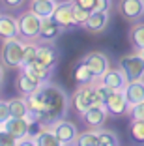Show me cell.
Returning a JSON list of instances; mask_svg holds the SVG:
<instances>
[{"label":"cell","instance_id":"cell-1","mask_svg":"<svg viewBox=\"0 0 144 146\" xmlns=\"http://www.w3.org/2000/svg\"><path fill=\"white\" fill-rule=\"evenodd\" d=\"M28 103V118L32 124H41L43 127H49L58 118H64L66 111L69 107V99L66 92L60 86L52 82H41L34 94L26 96Z\"/></svg>","mask_w":144,"mask_h":146},{"label":"cell","instance_id":"cell-2","mask_svg":"<svg viewBox=\"0 0 144 146\" xmlns=\"http://www.w3.org/2000/svg\"><path fill=\"white\" fill-rule=\"evenodd\" d=\"M99 103L98 98H96V82H88V84H81L73 92L71 99H69V107H73V111L77 114H81L86 111L88 107Z\"/></svg>","mask_w":144,"mask_h":146},{"label":"cell","instance_id":"cell-3","mask_svg":"<svg viewBox=\"0 0 144 146\" xmlns=\"http://www.w3.org/2000/svg\"><path fill=\"white\" fill-rule=\"evenodd\" d=\"M23 45L25 43L17 38H8L4 39L2 47H0V62L6 68H21L23 62Z\"/></svg>","mask_w":144,"mask_h":146},{"label":"cell","instance_id":"cell-4","mask_svg":"<svg viewBox=\"0 0 144 146\" xmlns=\"http://www.w3.org/2000/svg\"><path fill=\"white\" fill-rule=\"evenodd\" d=\"M120 69L125 75L127 82H135V81L144 79V60L140 56V52L122 56L120 58Z\"/></svg>","mask_w":144,"mask_h":146},{"label":"cell","instance_id":"cell-5","mask_svg":"<svg viewBox=\"0 0 144 146\" xmlns=\"http://www.w3.org/2000/svg\"><path fill=\"white\" fill-rule=\"evenodd\" d=\"M49 127L54 131V135L58 137L60 146H68V144H75L77 137H79V129L73 124L71 120H66V118H58L56 122H52Z\"/></svg>","mask_w":144,"mask_h":146},{"label":"cell","instance_id":"cell-6","mask_svg":"<svg viewBox=\"0 0 144 146\" xmlns=\"http://www.w3.org/2000/svg\"><path fill=\"white\" fill-rule=\"evenodd\" d=\"M19 21V36L21 38H26L30 41L39 38V28H41V17H38L34 11H26L23 13L21 17L17 19Z\"/></svg>","mask_w":144,"mask_h":146},{"label":"cell","instance_id":"cell-7","mask_svg":"<svg viewBox=\"0 0 144 146\" xmlns=\"http://www.w3.org/2000/svg\"><path fill=\"white\" fill-rule=\"evenodd\" d=\"M107 116H109V112H107L105 105L96 103V105L88 107L84 112H82V122H84V125L90 127V129H99V127L105 125Z\"/></svg>","mask_w":144,"mask_h":146},{"label":"cell","instance_id":"cell-8","mask_svg":"<svg viewBox=\"0 0 144 146\" xmlns=\"http://www.w3.org/2000/svg\"><path fill=\"white\" fill-rule=\"evenodd\" d=\"M2 127H4L8 133H11L17 141H26V139H30V127H32V122H30L26 116H23V118H19V116H11ZM17 144H19V142H17Z\"/></svg>","mask_w":144,"mask_h":146},{"label":"cell","instance_id":"cell-9","mask_svg":"<svg viewBox=\"0 0 144 146\" xmlns=\"http://www.w3.org/2000/svg\"><path fill=\"white\" fill-rule=\"evenodd\" d=\"M116 9L125 21H139L144 15V0H118Z\"/></svg>","mask_w":144,"mask_h":146},{"label":"cell","instance_id":"cell-10","mask_svg":"<svg viewBox=\"0 0 144 146\" xmlns=\"http://www.w3.org/2000/svg\"><path fill=\"white\" fill-rule=\"evenodd\" d=\"M103 105H105L107 112L112 114V116H122V114H125V112L129 111V101H127L123 90H114L105 99Z\"/></svg>","mask_w":144,"mask_h":146},{"label":"cell","instance_id":"cell-11","mask_svg":"<svg viewBox=\"0 0 144 146\" xmlns=\"http://www.w3.org/2000/svg\"><path fill=\"white\" fill-rule=\"evenodd\" d=\"M71 4H73V0L60 2V4H56L54 11H52V19H54L62 28H73V26H77L75 25V19H73Z\"/></svg>","mask_w":144,"mask_h":146},{"label":"cell","instance_id":"cell-12","mask_svg":"<svg viewBox=\"0 0 144 146\" xmlns=\"http://www.w3.org/2000/svg\"><path fill=\"white\" fill-rule=\"evenodd\" d=\"M82 62H84V64L92 69V73L96 75V79H99L103 73L110 68V66H109V58H107L103 52H99V51L88 52V54L82 58Z\"/></svg>","mask_w":144,"mask_h":146},{"label":"cell","instance_id":"cell-13","mask_svg":"<svg viewBox=\"0 0 144 146\" xmlns=\"http://www.w3.org/2000/svg\"><path fill=\"white\" fill-rule=\"evenodd\" d=\"M99 81H101L103 84H107L109 88H112V90H123L125 84H127V79H125V75L122 73L120 68H109L101 77H99Z\"/></svg>","mask_w":144,"mask_h":146},{"label":"cell","instance_id":"cell-14","mask_svg":"<svg viewBox=\"0 0 144 146\" xmlns=\"http://www.w3.org/2000/svg\"><path fill=\"white\" fill-rule=\"evenodd\" d=\"M109 25V11H90L88 19L84 21L82 28L88 32H94V34H98V32H103Z\"/></svg>","mask_w":144,"mask_h":146},{"label":"cell","instance_id":"cell-15","mask_svg":"<svg viewBox=\"0 0 144 146\" xmlns=\"http://www.w3.org/2000/svg\"><path fill=\"white\" fill-rule=\"evenodd\" d=\"M64 30L66 28H62L52 17H45V19H41V28H39L38 39H41V41H54Z\"/></svg>","mask_w":144,"mask_h":146},{"label":"cell","instance_id":"cell-16","mask_svg":"<svg viewBox=\"0 0 144 146\" xmlns=\"http://www.w3.org/2000/svg\"><path fill=\"white\" fill-rule=\"evenodd\" d=\"M36 62L45 68H54L58 62V51L52 45H38V52H36Z\"/></svg>","mask_w":144,"mask_h":146},{"label":"cell","instance_id":"cell-17","mask_svg":"<svg viewBox=\"0 0 144 146\" xmlns=\"http://www.w3.org/2000/svg\"><path fill=\"white\" fill-rule=\"evenodd\" d=\"M19 36V21L8 13H0V38H17Z\"/></svg>","mask_w":144,"mask_h":146},{"label":"cell","instance_id":"cell-18","mask_svg":"<svg viewBox=\"0 0 144 146\" xmlns=\"http://www.w3.org/2000/svg\"><path fill=\"white\" fill-rule=\"evenodd\" d=\"M21 69L26 73V75H30L32 79H36L38 82H47L49 79H51V73H52L51 68H45V66L38 64V62H32V64H28V66H23Z\"/></svg>","mask_w":144,"mask_h":146},{"label":"cell","instance_id":"cell-19","mask_svg":"<svg viewBox=\"0 0 144 146\" xmlns=\"http://www.w3.org/2000/svg\"><path fill=\"white\" fill-rule=\"evenodd\" d=\"M123 94H125L129 105L144 101V79L135 81V82H127L125 88H123Z\"/></svg>","mask_w":144,"mask_h":146},{"label":"cell","instance_id":"cell-20","mask_svg":"<svg viewBox=\"0 0 144 146\" xmlns=\"http://www.w3.org/2000/svg\"><path fill=\"white\" fill-rule=\"evenodd\" d=\"M56 0H32L30 4V11H34L38 17L45 19V17H52V11L56 8Z\"/></svg>","mask_w":144,"mask_h":146},{"label":"cell","instance_id":"cell-21","mask_svg":"<svg viewBox=\"0 0 144 146\" xmlns=\"http://www.w3.org/2000/svg\"><path fill=\"white\" fill-rule=\"evenodd\" d=\"M32 144H36V146H60V141L51 127H43L41 131H38L32 137Z\"/></svg>","mask_w":144,"mask_h":146},{"label":"cell","instance_id":"cell-22","mask_svg":"<svg viewBox=\"0 0 144 146\" xmlns=\"http://www.w3.org/2000/svg\"><path fill=\"white\" fill-rule=\"evenodd\" d=\"M39 84H41V82H38L36 79H32L30 75H26L25 71H21V75H19V79H17V88L25 98L30 96V94H34V92L39 88Z\"/></svg>","mask_w":144,"mask_h":146},{"label":"cell","instance_id":"cell-23","mask_svg":"<svg viewBox=\"0 0 144 146\" xmlns=\"http://www.w3.org/2000/svg\"><path fill=\"white\" fill-rule=\"evenodd\" d=\"M73 79H75V82H79V84H88V82L96 81V75L92 73V69H90L84 62H81V64L75 68V71H73Z\"/></svg>","mask_w":144,"mask_h":146},{"label":"cell","instance_id":"cell-24","mask_svg":"<svg viewBox=\"0 0 144 146\" xmlns=\"http://www.w3.org/2000/svg\"><path fill=\"white\" fill-rule=\"evenodd\" d=\"M129 41L137 52L144 49V23H139L129 30Z\"/></svg>","mask_w":144,"mask_h":146},{"label":"cell","instance_id":"cell-25","mask_svg":"<svg viewBox=\"0 0 144 146\" xmlns=\"http://www.w3.org/2000/svg\"><path fill=\"white\" fill-rule=\"evenodd\" d=\"M8 107H9V112H11V116H19V118H23V116H28V103H26V98H13L8 101Z\"/></svg>","mask_w":144,"mask_h":146},{"label":"cell","instance_id":"cell-26","mask_svg":"<svg viewBox=\"0 0 144 146\" xmlns=\"http://www.w3.org/2000/svg\"><path fill=\"white\" fill-rule=\"evenodd\" d=\"M36 52H38V45L36 43H25L23 45V62H21V68L23 66H28L32 62H36Z\"/></svg>","mask_w":144,"mask_h":146},{"label":"cell","instance_id":"cell-27","mask_svg":"<svg viewBox=\"0 0 144 146\" xmlns=\"http://www.w3.org/2000/svg\"><path fill=\"white\" fill-rule=\"evenodd\" d=\"M98 142H99L98 133H96L94 129H90V131H84V133H81L77 137L75 144H79V146H98Z\"/></svg>","mask_w":144,"mask_h":146},{"label":"cell","instance_id":"cell-28","mask_svg":"<svg viewBox=\"0 0 144 146\" xmlns=\"http://www.w3.org/2000/svg\"><path fill=\"white\" fill-rule=\"evenodd\" d=\"M71 9H73V19H75V25L77 26H82V25H84V21L88 19L90 11H88V9H84V8H81L75 0H73V4H71Z\"/></svg>","mask_w":144,"mask_h":146},{"label":"cell","instance_id":"cell-29","mask_svg":"<svg viewBox=\"0 0 144 146\" xmlns=\"http://www.w3.org/2000/svg\"><path fill=\"white\" fill-rule=\"evenodd\" d=\"M131 137L137 142H144V118L131 122Z\"/></svg>","mask_w":144,"mask_h":146},{"label":"cell","instance_id":"cell-30","mask_svg":"<svg viewBox=\"0 0 144 146\" xmlns=\"http://www.w3.org/2000/svg\"><path fill=\"white\" fill-rule=\"evenodd\" d=\"M98 139H99L98 146H116L118 144V137L112 131H99Z\"/></svg>","mask_w":144,"mask_h":146},{"label":"cell","instance_id":"cell-31","mask_svg":"<svg viewBox=\"0 0 144 146\" xmlns=\"http://www.w3.org/2000/svg\"><path fill=\"white\" fill-rule=\"evenodd\" d=\"M112 92H114V90H112V88H109L107 84H103L101 81L96 82V98H98L99 103H105V99L109 98V96L112 94Z\"/></svg>","mask_w":144,"mask_h":146},{"label":"cell","instance_id":"cell-32","mask_svg":"<svg viewBox=\"0 0 144 146\" xmlns=\"http://www.w3.org/2000/svg\"><path fill=\"white\" fill-rule=\"evenodd\" d=\"M129 116H131V120H142L144 118V101L129 105Z\"/></svg>","mask_w":144,"mask_h":146},{"label":"cell","instance_id":"cell-33","mask_svg":"<svg viewBox=\"0 0 144 146\" xmlns=\"http://www.w3.org/2000/svg\"><path fill=\"white\" fill-rule=\"evenodd\" d=\"M17 142H19L17 139L13 137L11 133H8L4 127L0 129V146H15Z\"/></svg>","mask_w":144,"mask_h":146},{"label":"cell","instance_id":"cell-34","mask_svg":"<svg viewBox=\"0 0 144 146\" xmlns=\"http://www.w3.org/2000/svg\"><path fill=\"white\" fill-rule=\"evenodd\" d=\"M9 118H11V112H9L8 101H2V99H0V127H2Z\"/></svg>","mask_w":144,"mask_h":146},{"label":"cell","instance_id":"cell-35","mask_svg":"<svg viewBox=\"0 0 144 146\" xmlns=\"http://www.w3.org/2000/svg\"><path fill=\"white\" fill-rule=\"evenodd\" d=\"M110 9V0H96L94 11H109Z\"/></svg>","mask_w":144,"mask_h":146},{"label":"cell","instance_id":"cell-36","mask_svg":"<svg viewBox=\"0 0 144 146\" xmlns=\"http://www.w3.org/2000/svg\"><path fill=\"white\" fill-rule=\"evenodd\" d=\"M75 2L88 11H94V6H96V0H75Z\"/></svg>","mask_w":144,"mask_h":146},{"label":"cell","instance_id":"cell-37","mask_svg":"<svg viewBox=\"0 0 144 146\" xmlns=\"http://www.w3.org/2000/svg\"><path fill=\"white\" fill-rule=\"evenodd\" d=\"M23 2H25V0H2V4H4V6H8V8H11V9L19 8V6H21Z\"/></svg>","mask_w":144,"mask_h":146},{"label":"cell","instance_id":"cell-38","mask_svg":"<svg viewBox=\"0 0 144 146\" xmlns=\"http://www.w3.org/2000/svg\"><path fill=\"white\" fill-rule=\"evenodd\" d=\"M4 68H6V66H4V64H2V62H0V82L4 81V75H6V71H4Z\"/></svg>","mask_w":144,"mask_h":146},{"label":"cell","instance_id":"cell-39","mask_svg":"<svg viewBox=\"0 0 144 146\" xmlns=\"http://www.w3.org/2000/svg\"><path fill=\"white\" fill-rule=\"evenodd\" d=\"M140 52V56H142V60H144V49H142V51H139Z\"/></svg>","mask_w":144,"mask_h":146},{"label":"cell","instance_id":"cell-40","mask_svg":"<svg viewBox=\"0 0 144 146\" xmlns=\"http://www.w3.org/2000/svg\"><path fill=\"white\" fill-rule=\"evenodd\" d=\"M0 129H2V127H0Z\"/></svg>","mask_w":144,"mask_h":146}]
</instances>
